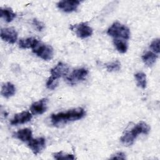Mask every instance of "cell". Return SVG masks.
<instances>
[{"mask_svg":"<svg viewBox=\"0 0 160 160\" xmlns=\"http://www.w3.org/2000/svg\"><path fill=\"white\" fill-rule=\"evenodd\" d=\"M86 112L82 108L69 109L66 112H60L52 114L51 116V123L54 126L66 124L69 121H74L82 119L85 116Z\"/></svg>","mask_w":160,"mask_h":160,"instance_id":"1","label":"cell"},{"mask_svg":"<svg viewBox=\"0 0 160 160\" xmlns=\"http://www.w3.org/2000/svg\"><path fill=\"white\" fill-rule=\"evenodd\" d=\"M150 126L145 122L141 121L136 124L129 131H126L121 138V142L126 146L132 145L139 134H148L150 131Z\"/></svg>","mask_w":160,"mask_h":160,"instance_id":"2","label":"cell"},{"mask_svg":"<svg viewBox=\"0 0 160 160\" xmlns=\"http://www.w3.org/2000/svg\"><path fill=\"white\" fill-rule=\"evenodd\" d=\"M107 34L114 38L128 39L130 37L129 29L118 22H114L108 29Z\"/></svg>","mask_w":160,"mask_h":160,"instance_id":"3","label":"cell"},{"mask_svg":"<svg viewBox=\"0 0 160 160\" xmlns=\"http://www.w3.org/2000/svg\"><path fill=\"white\" fill-rule=\"evenodd\" d=\"M32 52L38 57L46 61L51 60L54 56V51L52 46L42 44L41 42L32 49Z\"/></svg>","mask_w":160,"mask_h":160,"instance_id":"4","label":"cell"},{"mask_svg":"<svg viewBox=\"0 0 160 160\" xmlns=\"http://www.w3.org/2000/svg\"><path fill=\"white\" fill-rule=\"evenodd\" d=\"M89 73L86 68H81L74 69L70 74L66 77V81L68 84L74 85L78 82L84 81Z\"/></svg>","mask_w":160,"mask_h":160,"instance_id":"5","label":"cell"},{"mask_svg":"<svg viewBox=\"0 0 160 160\" xmlns=\"http://www.w3.org/2000/svg\"><path fill=\"white\" fill-rule=\"evenodd\" d=\"M70 29L76 33L77 36L83 39L91 36L92 34V29L85 22L71 25Z\"/></svg>","mask_w":160,"mask_h":160,"instance_id":"6","label":"cell"},{"mask_svg":"<svg viewBox=\"0 0 160 160\" xmlns=\"http://www.w3.org/2000/svg\"><path fill=\"white\" fill-rule=\"evenodd\" d=\"M69 70V67L68 64L59 62L50 71L51 76L49 78L51 79L58 81V79L66 76Z\"/></svg>","mask_w":160,"mask_h":160,"instance_id":"7","label":"cell"},{"mask_svg":"<svg viewBox=\"0 0 160 160\" xmlns=\"http://www.w3.org/2000/svg\"><path fill=\"white\" fill-rule=\"evenodd\" d=\"M0 36L2 40L9 44H14L18 39V32L13 28H2Z\"/></svg>","mask_w":160,"mask_h":160,"instance_id":"8","label":"cell"},{"mask_svg":"<svg viewBox=\"0 0 160 160\" xmlns=\"http://www.w3.org/2000/svg\"><path fill=\"white\" fill-rule=\"evenodd\" d=\"M28 145L32 152L35 155H37L44 149L46 141L45 139L42 137L36 139L32 138L28 142Z\"/></svg>","mask_w":160,"mask_h":160,"instance_id":"9","label":"cell"},{"mask_svg":"<svg viewBox=\"0 0 160 160\" xmlns=\"http://www.w3.org/2000/svg\"><path fill=\"white\" fill-rule=\"evenodd\" d=\"M80 4L78 0H63L57 3L58 8L65 12H71L77 9Z\"/></svg>","mask_w":160,"mask_h":160,"instance_id":"10","label":"cell"},{"mask_svg":"<svg viewBox=\"0 0 160 160\" xmlns=\"http://www.w3.org/2000/svg\"><path fill=\"white\" fill-rule=\"evenodd\" d=\"M32 119V114L29 111H22L15 114L13 118L11 120V125H18L25 124L30 121Z\"/></svg>","mask_w":160,"mask_h":160,"instance_id":"11","label":"cell"},{"mask_svg":"<svg viewBox=\"0 0 160 160\" xmlns=\"http://www.w3.org/2000/svg\"><path fill=\"white\" fill-rule=\"evenodd\" d=\"M47 104L48 99L46 98H43L36 101L31 106V112L33 114H42L46 111Z\"/></svg>","mask_w":160,"mask_h":160,"instance_id":"12","label":"cell"},{"mask_svg":"<svg viewBox=\"0 0 160 160\" xmlns=\"http://www.w3.org/2000/svg\"><path fill=\"white\" fill-rule=\"evenodd\" d=\"M14 136L22 142H28L32 139V131L29 128L21 129L16 132Z\"/></svg>","mask_w":160,"mask_h":160,"instance_id":"13","label":"cell"},{"mask_svg":"<svg viewBox=\"0 0 160 160\" xmlns=\"http://www.w3.org/2000/svg\"><path fill=\"white\" fill-rule=\"evenodd\" d=\"M39 42V41L34 38H28L20 39L19 41V46L21 49H34Z\"/></svg>","mask_w":160,"mask_h":160,"instance_id":"14","label":"cell"},{"mask_svg":"<svg viewBox=\"0 0 160 160\" xmlns=\"http://www.w3.org/2000/svg\"><path fill=\"white\" fill-rule=\"evenodd\" d=\"M16 92V88L13 84L10 82H7L2 86L1 94L6 98H9L12 96Z\"/></svg>","mask_w":160,"mask_h":160,"instance_id":"15","label":"cell"},{"mask_svg":"<svg viewBox=\"0 0 160 160\" xmlns=\"http://www.w3.org/2000/svg\"><path fill=\"white\" fill-rule=\"evenodd\" d=\"M158 58V54L151 51H147L142 56V59L144 63L148 66H152Z\"/></svg>","mask_w":160,"mask_h":160,"instance_id":"16","label":"cell"},{"mask_svg":"<svg viewBox=\"0 0 160 160\" xmlns=\"http://www.w3.org/2000/svg\"><path fill=\"white\" fill-rule=\"evenodd\" d=\"M0 16L1 18H3L6 22H10L16 18V14L13 12L12 9L9 8H1L0 9Z\"/></svg>","mask_w":160,"mask_h":160,"instance_id":"17","label":"cell"},{"mask_svg":"<svg viewBox=\"0 0 160 160\" xmlns=\"http://www.w3.org/2000/svg\"><path fill=\"white\" fill-rule=\"evenodd\" d=\"M113 43L118 52L122 54L126 52L128 48V46L127 42L125 40L114 38L113 40Z\"/></svg>","mask_w":160,"mask_h":160,"instance_id":"18","label":"cell"},{"mask_svg":"<svg viewBox=\"0 0 160 160\" xmlns=\"http://www.w3.org/2000/svg\"><path fill=\"white\" fill-rule=\"evenodd\" d=\"M134 78L137 82L138 86L142 89H145L146 87V76L142 72H139L134 74Z\"/></svg>","mask_w":160,"mask_h":160,"instance_id":"19","label":"cell"},{"mask_svg":"<svg viewBox=\"0 0 160 160\" xmlns=\"http://www.w3.org/2000/svg\"><path fill=\"white\" fill-rule=\"evenodd\" d=\"M105 66L107 71L109 72L118 71L121 68V62L119 61L116 60V61H114L106 63L105 64Z\"/></svg>","mask_w":160,"mask_h":160,"instance_id":"20","label":"cell"},{"mask_svg":"<svg viewBox=\"0 0 160 160\" xmlns=\"http://www.w3.org/2000/svg\"><path fill=\"white\" fill-rule=\"evenodd\" d=\"M53 157L54 159L59 160V159H74L75 157L73 154L64 153L62 151L55 152L53 154Z\"/></svg>","mask_w":160,"mask_h":160,"instance_id":"21","label":"cell"},{"mask_svg":"<svg viewBox=\"0 0 160 160\" xmlns=\"http://www.w3.org/2000/svg\"><path fill=\"white\" fill-rule=\"evenodd\" d=\"M159 44H160V39L159 38H156L154 39L151 44H150V48L156 54H159Z\"/></svg>","mask_w":160,"mask_h":160,"instance_id":"22","label":"cell"},{"mask_svg":"<svg viewBox=\"0 0 160 160\" xmlns=\"http://www.w3.org/2000/svg\"><path fill=\"white\" fill-rule=\"evenodd\" d=\"M58 81L53 80L50 78H49L46 82V87L49 89L53 90V89H56V88L58 86Z\"/></svg>","mask_w":160,"mask_h":160,"instance_id":"23","label":"cell"},{"mask_svg":"<svg viewBox=\"0 0 160 160\" xmlns=\"http://www.w3.org/2000/svg\"><path fill=\"white\" fill-rule=\"evenodd\" d=\"M32 24L35 26L36 29L38 31H41L44 29V24L43 22H42L41 21L36 19H34L32 21Z\"/></svg>","mask_w":160,"mask_h":160,"instance_id":"24","label":"cell"},{"mask_svg":"<svg viewBox=\"0 0 160 160\" xmlns=\"http://www.w3.org/2000/svg\"><path fill=\"white\" fill-rule=\"evenodd\" d=\"M111 159H125L126 156L124 152H118L116 153L115 154L112 155V157L110 158Z\"/></svg>","mask_w":160,"mask_h":160,"instance_id":"25","label":"cell"}]
</instances>
